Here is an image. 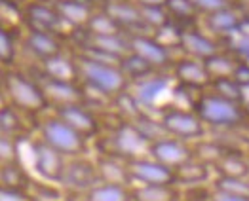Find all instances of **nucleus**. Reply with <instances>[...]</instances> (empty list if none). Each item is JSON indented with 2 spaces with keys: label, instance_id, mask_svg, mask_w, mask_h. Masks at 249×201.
Segmentation results:
<instances>
[{
  "label": "nucleus",
  "instance_id": "obj_1",
  "mask_svg": "<svg viewBox=\"0 0 249 201\" xmlns=\"http://www.w3.org/2000/svg\"><path fill=\"white\" fill-rule=\"evenodd\" d=\"M0 93L10 106H14L25 116L38 118L50 110V102L42 91L40 82L21 68H8Z\"/></svg>",
  "mask_w": 249,
  "mask_h": 201
},
{
  "label": "nucleus",
  "instance_id": "obj_2",
  "mask_svg": "<svg viewBox=\"0 0 249 201\" xmlns=\"http://www.w3.org/2000/svg\"><path fill=\"white\" fill-rule=\"evenodd\" d=\"M74 59L78 65V76L80 84L86 89H89L95 95H101L105 99H114L116 95L129 89V80L124 76L118 65L110 63H97V61L86 59L82 55L74 53Z\"/></svg>",
  "mask_w": 249,
  "mask_h": 201
},
{
  "label": "nucleus",
  "instance_id": "obj_3",
  "mask_svg": "<svg viewBox=\"0 0 249 201\" xmlns=\"http://www.w3.org/2000/svg\"><path fill=\"white\" fill-rule=\"evenodd\" d=\"M36 133L40 141L57 150L67 160L88 156L89 152V141L84 139L71 125H67L61 118H57L53 112H46L36 118Z\"/></svg>",
  "mask_w": 249,
  "mask_h": 201
},
{
  "label": "nucleus",
  "instance_id": "obj_4",
  "mask_svg": "<svg viewBox=\"0 0 249 201\" xmlns=\"http://www.w3.org/2000/svg\"><path fill=\"white\" fill-rule=\"evenodd\" d=\"M190 108L196 112V116L206 127L209 125L219 129H236L248 120L244 104H236L232 100L223 99L209 89L200 91Z\"/></svg>",
  "mask_w": 249,
  "mask_h": 201
},
{
  "label": "nucleus",
  "instance_id": "obj_5",
  "mask_svg": "<svg viewBox=\"0 0 249 201\" xmlns=\"http://www.w3.org/2000/svg\"><path fill=\"white\" fill-rule=\"evenodd\" d=\"M103 146L99 150V154H108V156H116L122 160H131V158H139L146 156L148 150V139L131 123V121H120L114 127H110L108 135L101 139Z\"/></svg>",
  "mask_w": 249,
  "mask_h": 201
},
{
  "label": "nucleus",
  "instance_id": "obj_6",
  "mask_svg": "<svg viewBox=\"0 0 249 201\" xmlns=\"http://www.w3.org/2000/svg\"><path fill=\"white\" fill-rule=\"evenodd\" d=\"M158 123L167 137L187 142L200 141L206 135V125L196 116V112L192 108H183L177 104H167L160 108Z\"/></svg>",
  "mask_w": 249,
  "mask_h": 201
},
{
  "label": "nucleus",
  "instance_id": "obj_7",
  "mask_svg": "<svg viewBox=\"0 0 249 201\" xmlns=\"http://www.w3.org/2000/svg\"><path fill=\"white\" fill-rule=\"evenodd\" d=\"M97 182L101 181H99L95 160L88 156H78V158L67 160L59 186H61L63 194H80V192L89 190L91 186H95Z\"/></svg>",
  "mask_w": 249,
  "mask_h": 201
},
{
  "label": "nucleus",
  "instance_id": "obj_8",
  "mask_svg": "<svg viewBox=\"0 0 249 201\" xmlns=\"http://www.w3.org/2000/svg\"><path fill=\"white\" fill-rule=\"evenodd\" d=\"M52 112L61 118L67 125H71L74 131H78L84 139L91 141L101 135V118L95 114L93 108H89L86 102H72V104H63L52 108Z\"/></svg>",
  "mask_w": 249,
  "mask_h": 201
},
{
  "label": "nucleus",
  "instance_id": "obj_9",
  "mask_svg": "<svg viewBox=\"0 0 249 201\" xmlns=\"http://www.w3.org/2000/svg\"><path fill=\"white\" fill-rule=\"evenodd\" d=\"M29 146H31V154H33V169L40 177V181L59 186L67 158L59 154L57 150H53L52 146H48L44 141H40L38 137H33L29 141Z\"/></svg>",
  "mask_w": 249,
  "mask_h": 201
},
{
  "label": "nucleus",
  "instance_id": "obj_10",
  "mask_svg": "<svg viewBox=\"0 0 249 201\" xmlns=\"http://www.w3.org/2000/svg\"><path fill=\"white\" fill-rule=\"evenodd\" d=\"M131 186H152V184H175L173 169L152 160L150 156H139L125 161Z\"/></svg>",
  "mask_w": 249,
  "mask_h": 201
},
{
  "label": "nucleus",
  "instance_id": "obj_11",
  "mask_svg": "<svg viewBox=\"0 0 249 201\" xmlns=\"http://www.w3.org/2000/svg\"><path fill=\"white\" fill-rule=\"evenodd\" d=\"M21 17L23 25L27 29L33 31H46V33H53L59 36V31L65 27L61 21L57 10L53 8L52 0H27L21 8Z\"/></svg>",
  "mask_w": 249,
  "mask_h": 201
},
{
  "label": "nucleus",
  "instance_id": "obj_12",
  "mask_svg": "<svg viewBox=\"0 0 249 201\" xmlns=\"http://www.w3.org/2000/svg\"><path fill=\"white\" fill-rule=\"evenodd\" d=\"M146 156H150L152 160H156L158 163L166 165L169 169H175V167L183 165L185 161L192 160L194 150H192V142L164 135V137H160V139L148 144Z\"/></svg>",
  "mask_w": 249,
  "mask_h": 201
},
{
  "label": "nucleus",
  "instance_id": "obj_13",
  "mask_svg": "<svg viewBox=\"0 0 249 201\" xmlns=\"http://www.w3.org/2000/svg\"><path fill=\"white\" fill-rule=\"evenodd\" d=\"M129 40V51L141 55L145 61H148L156 70H162L166 67L173 65V57H171V50L164 46L154 34L148 33H131L127 34Z\"/></svg>",
  "mask_w": 249,
  "mask_h": 201
},
{
  "label": "nucleus",
  "instance_id": "obj_14",
  "mask_svg": "<svg viewBox=\"0 0 249 201\" xmlns=\"http://www.w3.org/2000/svg\"><path fill=\"white\" fill-rule=\"evenodd\" d=\"M177 48L185 53V57L204 61L208 59V57H211L213 53H217L221 50V44H219V40L211 38L209 34L202 33L200 29L183 27L181 29V34H179Z\"/></svg>",
  "mask_w": 249,
  "mask_h": 201
},
{
  "label": "nucleus",
  "instance_id": "obj_15",
  "mask_svg": "<svg viewBox=\"0 0 249 201\" xmlns=\"http://www.w3.org/2000/svg\"><path fill=\"white\" fill-rule=\"evenodd\" d=\"M171 70H173V78L177 80V84L183 87H188V89L204 91L211 84V78H209L208 70L204 67V61L183 55V57L173 61Z\"/></svg>",
  "mask_w": 249,
  "mask_h": 201
},
{
  "label": "nucleus",
  "instance_id": "obj_16",
  "mask_svg": "<svg viewBox=\"0 0 249 201\" xmlns=\"http://www.w3.org/2000/svg\"><path fill=\"white\" fill-rule=\"evenodd\" d=\"M101 10L124 29L125 34L146 33V27L141 21V10L137 0H105Z\"/></svg>",
  "mask_w": 249,
  "mask_h": 201
},
{
  "label": "nucleus",
  "instance_id": "obj_17",
  "mask_svg": "<svg viewBox=\"0 0 249 201\" xmlns=\"http://www.w3.org/2000/svg\"><path fill=\"white\" fill-rule=\"evenodd\" d=\"M21 42H23V50L27 53H31L38 63L46 59H52V57H55V55H59V53L65 51L61 38L57 34L46 33V31L27 29Z\"/></svg>",
  "mask_w": 249,
  "mask_h": 201
},
{
  "label": "nucleus",
  "instance_id": "obj_18",
  "mask_svg": "<svg viewBox=\"0 0 249 201\" xmlns=\"http://www.w3.org/2000/svg\"><path fill=\"white\" fill-rule=\"evenodd\" d=\"M35 78L40 82L42 91H44L46 99L50 102V110L55 108V106H63V104L86 102V91H84L82 84L50 80V78H44V76H35Z\"/></svg>",
  "mask_w": 249,
  "mask_h": 201
},
{
  "label": "nucleus",
  "instance_id": "obj_19",
  "mask_svg": "<svg viewBox=\"0 0 249 201\" xmlns=\"http://www.w3.org/2000/svg\"><path fill=\"white\" fill-rule=\"evenodd\" d=\"M38 76L50 78V80H59V82H71V84H80V76H78V65L74 55H65V51L38 63Z\"/></svg>",
  "mask_w": 249,
  "mask_h": 201
},
{
  "label": "nucleus",
  "instance_id": "obj_20",
  "mask_svg": "<svg viewBox=\"0 0 249 201\" xmlns=\"http://www.w3.org/2000/svg\"><path fill=\"white\" fill-rule=\"evenodd\" d=\"M67 201H133L131 186L112 184V182H97L89 190L80 194H67Z\"/></svg>",
  "mask_w": 249,
  "mask_h": 201
},
{
  "label": "nucleus",
  "instance_id": "obj_21",
  "mask_svg": "<svg viewBox=\"0 0 249 201\" xmlns=\"http://www.w3.org/2000/svg\"><path fill=\"white\" fill-rule=\"evenodd\" d=\"M52 4L57 10L63 23L76 29V31L86 29L89 17L95 12L91 8V4L86 2V0H52Z\"/></svg>",
  "mask_w": 249,
  "mask_h": 201
},
{
  "label": "nucleus",
  "instance_id": "obj_22",
  "mask_svg": "<svg viewBox=\"0 0 249 201\" xmlns=\"http://www.w3.org/2000/svg\"><path fill=\"white\" fill-rule=\"evenodd\" d=\"M211 169H213L211 165L192 158V160L185 161L183 165L173 169L175 184L183 190L185 188H196V186H206V182H209V179H211Z\"/></svg>",
  "mask_w": 249,
  "mask_h": 201
},
{
  "label": "nucleus",
  "instance_id": "obj_23",
  "mask_svg": "<svg viewBox=\"0 0 249 201\" xmlns=\"http://www.w3.org/2000/svg\"><path fill=\"white\" fill-rule=\"evenodd\" d=\"M240 23H242V16L236 10L229 8V6L204 16V27L211 34L219 36V40L232 34V33H236L240 29Z\"/></svg>",
  "mask_w": 249,
  "mask_h": 201
},
{
  "label": "nucleus",
  "instance_id": "obj_24",
  "mask_svg": "<svg viewBox=\"0 0 249 201\" xmlns=\"http://www.w3.org/2000/svg\"><path fill=\"white\" fill-rule=\"evenodd\" d=\"M95 165H97V173H99V181L101 182L131 186L127 167H125V160L116 158V156H108V154H99L95 158Z\"/></svg>",
  "mask_w": 249,
  "mask_h": 201
},
{
  "label": "nucleus",
  "instance_id": "obj_25",
  "mask_svg": "<svg viewBox=\"0 0 249 201\" xmlns=\"http://www.w3.org/2000/svg\"><path fill=\"white\" fill-rule=\"evenodd\" d=\"M133 201H181L183 188L177 184H152V186H131Z\"/></svg>",
  "mask_w": 249,
  "mask_h": 201
},
{
  "label": "nucleus",
  "instance_id": "obj_26",
  "mask_svg": "<svg viewBox=\"0 0 249 201\" xmlns=\"http://www.w3.org/2000/svg\"><path fill=\"white\" fill-rule=\"evenodd\" d=\"M31 133L25 114H21L19 110H16L14 106H10L8 102L0 104V135H8V137H16V139H27Z\"/></svg>",
  "mask_w": 249,
  "mask_h": 201
},
{
  "label": "nucleus",
  "instance_id": "obj_27",
  "mask_svg": "<svg viewBox=\"0 0 249 201\" xmlns=\"http://www.w3.org/2000/svg\"><path fill=\"white\" fill-rule=\"evenodd\" d=\"M167 84H169V78H167L166 74L156 72V74L148 76L145 80L137 82L135 84V91H131V93L135 95V99L141 102L143 108L145 106H152L154 100L162 95V91L167 89Z\"/></svg>",
  "mask_w": 249,
  "mask_h": 201
},
{
  "label": "nucleus",
  "instance_id": "obj_28",
  "mask_svg": "<svg viewBox=\"0 0 249 201\" xmlns=\"http://www.w3.org/2000/svg\"><path fill=\"white\" fill-rule=\"evenodd\" d=\"M80 44L93 46V48L101 50V51L112 55V57H116V59L124 57L125 53L129 51V40H127V34L125 33H122V34H107V36H91V34H86L84 33V40Z\"/></svg>",
  "mask_w": 249,
  "mask_h": 201
},
{
  "label": "nucleus",
  "instance_id": "obj_29",
  "mask_svg": "<svg viewBox=\"0 0 249 201\" xmlns=\"http://www.w3.org/2000/svg\"><path fill=\"white\" fill-rule=\"evenodd\" d=\"M118 67H120V70L124 72L125 78L129 80V84H137V82L145 80V78H148V76H152V74L158 72L148 61H145L141 55H137V53H133V51H127L124 57H120Z\"/></svg>",
  "mask_w": 249,
  "mask_h": 201
},
{
  "label": "nucleus",
  "instance_id": "obj_30",
  "mask_svg": "<svg viewBox=\"0 0 249 201\" xmlns=\"http://www.w3.org/2000/svg\"><path fill=\"white\" fill-rule=\"evenodd\" d=\"M217 171V177H229V179H249V161L240 154L229 150L221 160L213 165Z\"/></svg>",
  "mask_w": 249,
  "mask_h": 201
},
{
  "label": "nucleus",
  "instance_id": "obj_31",
  "mask_svg": "<svg viewBox=\"0 0 249 201\" xmlns=\"http://www.w3.org/2000/svg\"><path fill=\"white\" fill-rule=\"evenodd\" d=\"M238 63L240 61L236 59L232 53L225 51V50H219L211 57L204 59V67L208 70L209 78L215 80V78H232V72H234Z\"/></svg>",
  "mask_w": 249,
  "mask_h": 201
},
{
  "label": "nucleus",
  "instance_id": "obj_32",
  "mask_svg": "<svg viewBox=\"0 0 249 201\" xmlns=\"http://www.w3.org/2000/svg\"><path fill=\"white\" fill-rule=\"evenodd\" d=\"M33 177L25 169L23 161L0 165V186L16 188V190H29Z\"/></svg>",
  "mask_w": 249,
  "mask_h": 201
},
{
  "label": "nucleus",
  "instance_id": "obj_33",
  "mask_svg": "<svg viewBox=\"0 0 249 201\" xmlns=\"http://www.w3.org/2000/svg\"><path fill=\"white\" fill-rule=\"evenodd\" d=\"M82 31L86 34H91V36H107V34H122L124 33V29L110 16H107L103 10L93 12V16L89 17L86 29H82Z\"/></svg>",
  "mask_w": 249,
  "mask_h": 201
},
{
  "label": "nucleus",
  "instance_id": "obj_34",
  "mask_svg": "<svg viewBox=\"0 0 249 201\" xmlns=\"http://www.w3.org/2000/svg\"><path fill=\"white\" fill-rule=\"evenodd\" d=\"M169 14V17L173 23H177L179 27L188 25V23H194L198 19V12L196 8L192 6L190 0H166V6H164Z\"/></svg>",
  "mask_w": 249,
  "mask_h": 201
},
{
  "label": "nucleus",
  "instance_id": "obj_35",
  "mask_svg": "<svg viewBox=\"0 0 249 201\" xmlns=\"http://www.w3.org/2000/svg\"><path fill=\"white\" fill-rule=\"evenodd\" d=\"M192 150H194V158H196V160L204 161V163H208L211 167L229 152V148L223 146L221 142L204 141V139L194 142V144H192Z\"/></svg>",
  "mask_w": 249,
  "mask_h": 201
},
{
  "label": "nucleus",
  "instance_id": "obj_36",
  "mask_svg": "<svg viewBox=\"0 0 249 201\" xmlns=\"http://www.w3.org/2000/svg\"><path fill=\"white\" fill-rule=\"evenodd\" d=\"M208 89L223 99L236 102V104H246L244 87H240L232 78H215V80H211Z\"/></svg>",
  "mask_w": 249,
  "mask_h": 201
},
{
  "label": "nucleus",
  "instance_id": "obj_37",
  "mask_svg": "<svg viewBox=\"0 0 249 201\" xmlns=\"http://www.w3.org/2000/svg\"><path fill=\"white\" fill-rule=\"evenodd\" d=\"M139 10H141V21L146 27V31L158 33L160 29H164L171 23V17L164 6H141L139 4Z\"/></svg>",
  "mask_w": 249,
  "mask_h": 201
},
{
  "label": "nucleus",
  "instance_id": "obj_38",
  "mask_svg": "<svg viewBox=\"0 0 249 201\" xmlns=\"http://www.w3.org/2000/svg\"><path fill=\"white\" fill-rule=\"evenodd\" d=\"M18 57V44H16V34L12 29L0 23V63L6 68H14Z\"/></svg>",
  "mask_w": 249,
  "mask_h": 201
},
{
  "label": "nucleus",
  "instance_id": "obj_39",
  "mask_svg": "<svg viewBox=\"0 0 249 201\" xmlns=\"http://www.w3.org/2000/svg\"><path fill=\"white\" fill-rule=\"evenodd\" d=\"M211 188L223 190L234 196L249 198V179H229V177H215L211 182Z\"/></svg>",
  "mask_w": 249,
  "mask_h": 201
},
{
  "label": "nucleus",
  "instance_id": "obj_40",
  "mask_svg": "<svg viewBox=\"0 0 249 201\" xmlns=\"http://www.w3.org/2000/svg\"><path fill=\"white\" fill-rule=\"evenodd\" d=\"M21 161V139L0 135V165Z\"/></svg>",
  "mask_w": 249,
  "mask_h": 201
},
{
  "label": "nucleus",
  "instance_id": "obj_41",
  "mask_svg": "<svg viewBox=\"0 0 249 201\" xmlns=\"http://www.w3.org/2000/svg\"><path fill=\"white\" fill-rule=\"evenodd\" d=\"M0 201H36L29 190H16L0 186Z\"/></svg>",
  "mask_w": 249,
  "mask_h": 201
},
{
  "label": "nucleus",
  "instance_id": "obj_42",
  "mask_svg": "<svg viewBox=\"0 0 249 201\" xmlns=\"http://www.w3.org/2000/svg\"><path fill=\"white\" fill-rule=\"evenodd\" d=\"M181 201H211V186H196V188H185Z\"/></svg>",
  "mask_w": 249,
  "mask_h": 201
},
{
  "label": "nucleus",
  "instance_id": "obj_43",
  "mask_svg": "<svg viewBox=\"0 0 249 201\" xmlns=\"http://www.w3.org/2000/svg\"><path fill=\"white\" fill-rule=\"evenodd\" d=\"M190 2L196 8V12L202 14V16H208L211 12H217V10L225 8V6H229L227 0H190Z\"/></svg>",
  "mask_w": 249,
  "mask_h": 201
},
{
  "label": "nucleus",
  "instance_id": "obj_44",
  "mask_svg": "<svg viewBox=\"0 0 249 201\" xmlns=\"http://www.w3.org/2000/svg\"><path fill=\"white\" fill-rule=\"evenodd\" d=\"M232 80L236 82L240 87H249V63H238L234 72H232Z\"/></svg>",
  "mask_w": 249,
  "mask_h": 201
},
{
  "label": "nucleus",
  "instance_id": "obj_45",
  "mask_svg": "<svg viewBox=\"0 0 249 201\" xmlns=\"http://www.w3.org/2000/svg\"><path fill=\"white\" fill-rule=\"evenodd\" d=\"M211 201H249V198H242V196H234L223 190H215L211 188Z\"/></svg>",
  "mask_w": 249,
  "mask_h": 201
},
{
  "label": "nucleus",
  "instance_id": "obj_46",
  "mask_svg": "<svg viewBox=\"0 0 249 201\" xmlns=\"http://www.w3.org/2000/svg\"><path fill=\"white\" fill-rule=\"evenodd\" d=\"M238 33H242L246 38H249V19H248V17H244V16H242V23H240Z\"/></svg>",
  "mask_w": 249,
  "mask_h": 201
},
{
  "label": "nucleus",
  "instance_id": "obj_47",
  "mask_svg": "<svg viewBox=\"0 0 249 201\" xmlns=\"http://www.w3.org/2000/svg\"><path fill=\"white\" fill-rule=\"evenodd\" d=\"M141 6H166V0H137Z\"/></svg>",
  "mask_w": 249,
  "mask_h": 201
},
{
  "label": "nucleus",
  "instance_id": "obj_48",
  "mask_svg": "<svg viewBox=\"0 0 249 201\" xmlns=\"http://www.w3.org/2000/svg\"><path fill=\"white\" fill-rule=\"evenodd\" d=\"M6 74H8V68L0 63V89H2V85H4V80H6Z\"/></svg>",
  "mask_w": 249,
  "mask_h": 201
},
{
  "label": "nucleus",
  "instance_id": "obj_49",
  "mask_svg": "<svg viewBox=\"0 0 249 201\" xmlns=\"http://www.w3.org/2000/svg\"><path fill=\"white\" fill-rule=\"evenodd\" d=\"M244 106H246V114H248V118H249V102L248 104H244Z\"/></svg>",
  "mask_w": 249,
  "mask_h": 201
},
{
  "label": "nucleus",
  "instance_id": "obj_50",
  "mask_svg": "<svg viewBox=\"0 0 249 201\" xmlns=\"http://www.w3.org/2000/svg\"><path fill=\"white\" fill-rule=\"evenodd\" d=\"M244 17H248V19H249V10L246 12V14H244Z\"/></svg>",
  "mask_w": 249,
  "mask_h": 201
}]
</instances>
